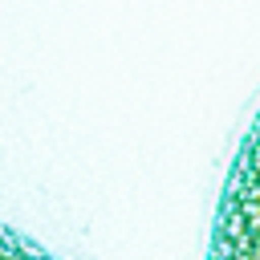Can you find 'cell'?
Masks as SVG:
<instances>
[{"label":"cell","mask_w":260,"mask_h":260,"mask_svg":"<svg viewBox=\"0 0 260 260\" xmlns=\"http://www.w3.org/2000/svg\"><path fill=\"white\" fill-rule=\"evenodd\" d=\"M207 260H260V114L252 118L228 171Z\"/></svg>","instance_id":"1"},{"label":"cell","mask_w":260,"mask_h":260,"mask_svg":"<svg viewBox=\"0 0 260 260\" xmlns=\"http://www.w3.org/2000/svg\"><path fill=\"white\" fill-rule=\"evenodd\" d=\"M0 260H61V256H53L49 248H41V244L28 240L24 232L0 223Z\"/></svg>","instance_id":"2"}]
</instances>
